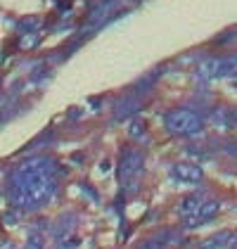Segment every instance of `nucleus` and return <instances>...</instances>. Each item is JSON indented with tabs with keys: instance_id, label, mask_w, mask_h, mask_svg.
Segmentation results:
<instances>
[{
	"instance_id": "nucleus-3",
	"label": "nucleus",
	"mask_w": 237,
	"mask_h": 249,
	"mask_svg": "<svg viewBox=\"0 0 237 249\" xmlns=\"http://www.w3.org/2000/svg\"><path fill=\"white\" fill-rule=\"evenodd\" d=\"M218 211H220V204H218V202H214V199H211V202H204L197 209V213L187 218V226H192V228H195V226H202L204 221H211Z\"/></svg>"
},
{
	"instance_id": "nucleus-4",
	"label": "nucleus",
	"mask_w": 237,
	"mask_h": 249,
	"mask_svg": "<svg viewBox=\"0 0 237 249\" xmlns=\"http://www.w3.org/2000/svg\"><path fill=\"white\" fill-rule=\"evenodd\" d=\"M173 176H176L178 180H183V183H199L204 178L202 169L195 166V164H178L176 169H173Z\"/></svg>"
},
{
	"instance_id": "nucleus-5",
	"label": "nucleus",
	"mask_w": 237,
	"mask_h": 249,
	"mask_svg": "<svg viewBox=\"0 0 237 249\" xmlns=\"http://www.w3.org/2000/svg\"><path fill=\"white\" fill-rule=\"evenodd\" d=\"M140 171H142V157L135 152L128 154V157L123 159V166H121V178H123V180H126V178L131 180V178L138 176Z\"/></svg>"
},
{
	"instance_id": "nucleus-1",
	"label": "nucleus",
	"mask_w": 237,
	"mask_h": 249,
	"mask_svg": "<svg viewBox=\"0 0 237 249\" xmlns=\"http://www.w3.org/2000/svg\"><path fill=\"white\" fill-rule=\"evenodd\" d=\"M55 192L52 166L48 159L21 164L12 180V202L21 209H38Z\"/></svg>"
},
{
	"instance_id": "nucleus-6",
	"label": "nucleus",
	"mask_w": 237,
	"mask_h": 249,
	"mask_svg": "<svg viewBox=\"0 0 237 249\" xmlns=\"http://www.w3.org/2000/svg\"><path fill=\"white\" fill-rule=\"evenodd\" d=\"M204 202H206V199H204L202 195H190V197H185V199L180 202L178 211H180V216L187 221L190 216H195V213H197V209L202 207V204H204Z\"/></svg>"
},
{
	"instance_id": "nucleus-2",
	"label": "nucleus",
	"mask_w": 237,
	"mask_h": 249,
	"mask_svg": "<svg viewBox=\"0 0 237 249\" xmlns=\"http://www.w3.org/2000/svg\"><path fill=\"white\" fill-rule=\"evenodd\" d=\"M166 126L171 133L178 135H195L202 131V119L192 109H176L166 116Z\"/></svg>"
}]
</instances>
